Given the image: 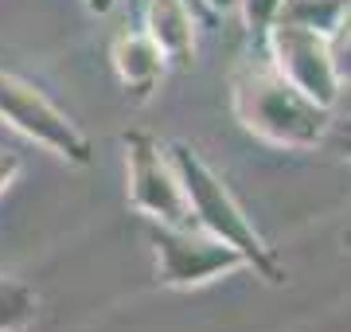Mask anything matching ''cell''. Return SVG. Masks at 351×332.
<instances>
[{
    "label": "cell",
    "mask_w": 351,
    "mask_h": 332,
    "mask_svg": "<svg viewBox=\"0 0 351 332\" xmlns=\"http://www.w3.org/2000/svg\"><path fill=\"white\" fill-rule=\"evenodd\" d=\"M164 153L172 161L176 176H180V188L188 195V207H191V215H195V223H199L207 235H215V239H223V243L234 246L242 254V262H246L258 278H265L269 285H285V278H289L285 266L277 262V254L265 246L262 235L254 230V223L246 219L239 200L230 195V188L211 172V165L191 149L188 141H168Z\"/></svg>",
    "instance_id": "2"
},
{
    "label": "cell",
    "mask_w": 351,
    "mask_h": 332,
    "mask_svg": "<svg viewBox=\"0 0 351 332\" xmlns=\"http://www.w3.org/2000/svg\"><path fill=\"white\" fill-rule=\"evenodd\" d=\"M348 8H351V0H285L277 20L304 24L313 32H320V36H332L339 27V20L348 16Z\"/></svg>",
    "instance_id": "9"
},
{
    "label": "cell",
    "mask_w": 351,
    "mask_h": 332,
    "mask_svg": "<svg viewBox=\"0 0 351 332\" xmlns=\"http://www.w3.org/2000/svg\"><path fill=\"white\" fill-rule=\"evenodd\" d=\"M328 55H332V71H336L339 86H351V8L336 32L328 36Z\"/></svg>",
    "instance_id": "12"
},
{
    "label": "cell",
    "mask_w": 351,
    "mask_h": 332,
    "mask_svg": "<svg viewBox=\"0 0 351 332\" xmlns=\"http://www.w3.org/2000/svg\"><path fill=\"white\" fill-rule=\"evenodd\" d=\"M121 145H125V168H129V204L152 223L199 227L160 141L141 133V129H129V133H121Z\"/></svg>",
    "instance_id": "4"
},
{
    "label": "cell",
    "mask_w": 351,
    "mask_h": 332,
    "mask_svg": "<svg viewBox=\"0 0 351 332\" xmlns=\"http://www.w3.org/2000/svg\"><path fill=\"white\" fill-rule=\"evenodd\" d=\"M145 36L176 67H188L195 55V12L188 0H145Z\"/></svg>",
    "instance_id": "8"
},
{
    "label": "cell",
    "mask_w": 351,
    "mask_h": 332,
    "mask_svg": "<svg viewBox=\"0 0 351 332\" xmlns=\"http://www.w3.org/2000/svg\"><path fill=\"white\" fill-rule=\"evenodd\" d=\"M230 102L242 129L277 149H313L332 129V110L293 86L262 51L254 63H242L234 71Z\"/></svg>",
    "instance_id": "1"
},
{
    "label": "cell",
    "mask_w": 351,
    "mask_h": 332,
    "mask_svg": "<svg viewBox=\"0 0 351 332\" xmlns=\"http://www.w3.org/2000/svg\"><path fill=\"white\" fill-rule=\"evenodd\" d=\"M262 55H269V63L281 71V75L293 82L297 90H304L313 102L320 106H336L339 98V78L332 71V55H328V36L313 32L304 24H289V20H277L265 36Z\"/></svg>",
    "instance_id": "6"
},
{
    "label": "cell",
    "mask_w": 351,
    "mask_h": 332,
    "mask_svg": "<svg viewBox=\"0 0 351 332\" xmlns=\"http://www.w3.org/2000/svg\"><path fill=\"white\" fill-rule=\"evenodd\" d=\"M188 4H195V0H188Z\"/></svg>",
    "instance_id": "18"
},
{
    "label": "cell",
    "mask_w": 351,
    "mask_h": 332,
    "mask_svg": "<svg viewBox=\"0 0 351 332\" xmlns=\"http://www.w3.org/2000/svg\"><path fill=\"white\" fill-rule=\"evenodd\" d=\"M339 149H343V153H348V161H351V129L339 137Z\"/></svg>",
    "instance_id": "16"
},
{
    "label": "cell",
    "mask_w": 351,
    "mask_h": 332,
    "mask_svg": "<svg viewBox=\"0 0 351 332\" xmlns=\"http://www.w3.org/2000/svg\"><path fill=\"white\" fill-rule=\"evenodd\" d=\"M343 246H348V250H351V227L343 230Z\"/></svg>",
    "instance_id": "17"
},
{
    "label": "cell",
    "mask_w": 351,
    "mask_h": 332,
    "mask_svg": "<svg viewBox=\"0 0 351 332\" xmlns=\"http://www.w3.org/2000/svg\"><path fill=\"white\" fill-rule=\"evenodd\" d=\"M82 4H86L90 12H110L113 8V0H82Z\"/></svg>",
    "instance_id": "15"
},
{
    "label": "cell",
    "mask_w": 351,
    "mask_h": 332,
    "mask_svg": "<svg viewBox=\"0 0 351 332\" xmlns=\"http://www.w3.org/2000/svg\"><path fill=\"white\" fill-rule=\"evenodd\" d=\"M195 4H203L211 16H226V12H234V8H239V0H195Z\"/></svg>",
    "instance_id": "14"
},
{
    "label": "cell",
    "mask_w": 351,
    "mask_h": 332,
    "mask_svg": "<svg viewBox=\"0 0 351 332\" xmlns=\"http://www.w3.org/2000/svg\"><path fill=\"white\" fill-rule=\"evenodd\" d=\"M0 121H8L16 133L43 145L47 153H55L66 165H90V156H94L86 133L36 82H27L12 71H0Z\"/></svg>",
    "instance_id": "3"
},
{
    "label": "cell",
    "mask_w": 351,
    "mask_h": 332,
    "mask_svg": "<svg viewBox=\"0 0 351 332\" xmlns=\"http://www.w3.org/2000/svg\"><path fill=\"white\" fill-rule=\"evenodd\" d=\"M149 243L156 250V274H160L156 281L172 289L207 285L230 270L246 266L234 246L207 235L203 227H168V223L149 219Z\"/></svg>",
    "instance_id": "5"
},
{
    "label": "cell",
    "mask_w": 351,
    "mask_h": 332,
    "mask_svg": "<svg viewBox=\"0 0 351 332\" xmlns=\"http://www.w3.org/2000/svg\"><path fill=\"white\" fill-rule=\"evenodd\" d=\"M20 168H24V156L12 153V149H0V192L20 176Z\"/></svg>",
    "instance_id": "13"
},
{
    "label": "cell",
    "mask_w": 351,
    "mask_h": 332,
    "mask_svg": "<svg viewBox=\"0 0 351 332\" xmlns=\"http://www.w3.org/2000/svg\"><path fill=\"white\" fill-rule=\"evenodd\" d=\"M113 71H117V82L125 86V94H133L137 102H145L152 90L160 86L164 71H168V59L160 55V47L145 36V27H125L113 36L110 47Z\"/></svg>",
    "instance_id": "7"
},
{
    "label": "cell",
    "mask_w": 351,
    "mask_h": 332,
    "mask_svg": "<svg viewBox=\"0 0 351 332\" xmlns=\"http://www.w3.org/2000/svg\"><path fill=\"white\" fill-rule=\"evenodd\" d=\"M39 313V297L24 281L0 278V332H24Z\"/></svg>",
    "instance_id": "10"
},
{
    "label": "cell",
    "mask_w": 351,
    "mask_h": 332,
    "mask_svg": "<svg viewBox=\"0 0 351 332\" xmlns=\"http://www.w3.org/2000/svg\"><path fill=\"white\" fill-rule=\"evenodd\" d=\"M281 4L285 0H239V12L246 20V32L254 36V47L262 51L265 47V36H269V27L277 24V16H281Z\"/></svg>",
    "instance_id": "11"
}]
</instances>
